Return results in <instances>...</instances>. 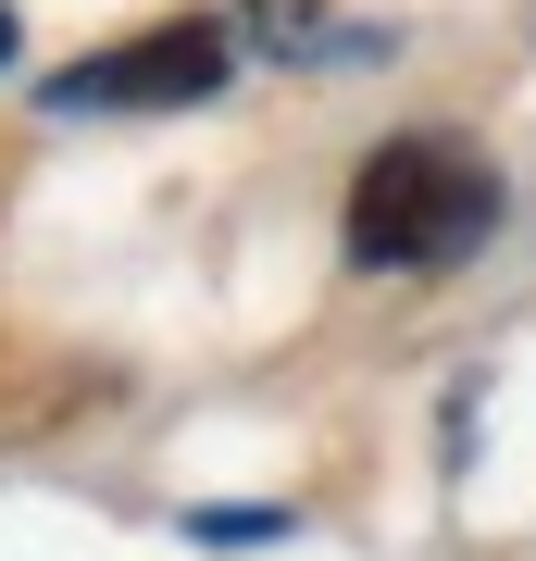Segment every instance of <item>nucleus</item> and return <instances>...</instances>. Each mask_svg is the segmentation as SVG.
I'll return each mask as SVG.
<instances>
[{"instance_id": "nucleus-3", "label": "nucleus", "mask_w": 536, "mask_h": 561, "mask_svg": "<svg viewBox=\"0 0 536 561\" xmlns=\"http://www.w3.org/2000/svg\"><path fill=\"white\" fill-rule=\"evenodd\" d=\"M0 62H13V13H0Z\"/></svg>"}, {"instance_id": "nucleus-2", "label": "nucleus", "mask_w": 536, "mask_h": 561, "mask_svg": "<svg viewBox=\"0 0 536 561\" xmlns=\"http://www.w3.org/2000/svg\"><path fill=\"white\" fill-rule=\"evenodd\" d=\"M225 88V25H150V38H113L100 62L50 76V113H187Z\"/></svg>"}, {"instance_id": "nucleus-1", "label": "nucleus", "mask_w": 536, "mask_h": 561, "mask_svg": "<svg viewBox=\"0 0 536 561\" xmlns=\"http://www.w3.org/2000/svg\"><path fill=\"white\" fill-rule=\"evenodd\" d=\"M499 175L461 138H387L350 175V262L362 275H449L461 250H487Z\"/></svg>"}]
</instances>
